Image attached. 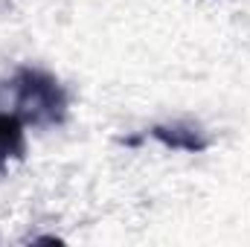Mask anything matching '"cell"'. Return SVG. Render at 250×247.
<instances>
[{
    "instance_id": "cell-2",
    "label": "cell",
    "mask_w": 250,
    "mask_h": 247,
    "mask_svg": "<svg viewBox=\"0 0 250 247\" xmlns=\"http://www.w3.org/2000/svg\"><path fill=\"white\" fill-rule=\"evenodd\" d=\"M23 148H26V140H23V120L18 114H9V111H0V172L23 157Z\"/></svg>"
},
{
    "instance_id": "cell-1",
    "label": "cell",
    "mask_w": 250,
    "mask_h": 247,
    "mask_svg": "<svg viewBox=\"0 0 250 247\" xmlns=\"http://www.w3.org/2000/svg\"><path fill=\"white\" fill-rule=\"evenodd\" d=\"M12 93H15L12 114H18L23 123L56 125L67 114V96L62 84L41 70H21L12 79Z\"/></svg>"
},
{
    "instance_id": "cell-3",
    "label": "cell",
    "mask_w": 250,
    "mask_h": 247,
    "mask_svg": "<svg viewBox=\"0 0 250 247\" xmlns=\"http://www.w3.org/2000/svg\"><path fill=\"white\" fill-rule=\"evenodd\" d=\"M154 137L169 145V148H178V151H204L207 148V140L201 137L198 128H189V125H157L154 128Z\"/></svg>"
}]
</instances>
